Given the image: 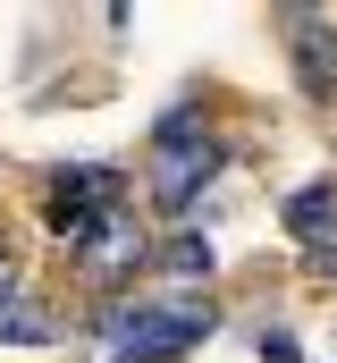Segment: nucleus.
Returning a JSON list of instances; mask_svg holds the SVG:
<instances>
[{"mask_svg":"<svg viewBox=\"0 0 337 363\" xmlns=\"http://www.w3.org/2000/svg\"><path fill=\"white\" fill-rule=\"evenodd\" d=\"M211 330H219V313L194 304V296H177V304H110L101 313L110 363H168V355H185L194 338H211Z\"/></svg>","mask_w":337,"mask_h":363,"instance_id":"nucleus-1","label":"nucleus"},{"mask_svg":"<svg viewBox=\"0 0 337 363\" xmlns=\"http://www.w3.org/2000/svg\"><path fill=\"white\" fill-rule=\"evenodd\" d=\"M42 338H51V313L25 304V296H8L0 304V347H42Z\"/></svg>","mask_w":337,"mask_h":363,"instance_id":"nucleus-8","label":"nucleus"},{"mask_svg":"<svg viewBox=\"0 0 337 363\" xmlns=\"http://www.w3.org/2000/svg\"><path fill=\"white\" fill-rule=\"evenodd\" d=\"M152 262V237H144V220H135V203H118V211H101L93 228L76 237V271L93 287H118V279H135Z\"/></svg>","mask_w":337,"mask_h":363,"instance_id":"nucleus-3","label":"nucleus"},{"mask_svg":"<svg viewBox=\"0 0 337 363\" xmlns=\"http://www.w3.org/2000/svg\"><path fill=\"white\" fill-rule=\"evenodd\" d=\"M101 211H118V169H59L51 178V203H42V220L76 245L84 228L101 220Z\"/></svg>","mask_w":337,"mask_h":363,"instance_id":"nucleus-4","label":"nucleus"},{"mask_svg":"<svg viewBox=\"0 0 337 363\" xmlns=\"http://www.w3.org/2000/svg\"><path fill=\"white\" fill-rule=\"evenodd\" d=\"M312 271H321V279H337V245H321V254H312Z\"/></svg>","mask_w":337,"mask_h":363,"instance_id":"nucleus-10","label":"nucleus"},{"mask_svg":"<svg viewBox=\"0 0 337 363\" xmlns=\"http://www.w3.org/2000/svg\"><path fill=\"white\" fill-rule=\"evenodd\" d=\"M261 363H295V338H287V330H270V338H261Z\"/></svg>","mask_w":337,"mask_h":363,"instance_id":"nucleus-9","label":"nucleus"},{"mask_svg":"<svg viewBox=\"0 0 337 363\" xmlns=\"http://www.w3.org/2000/svg\"><path fill=\"white\" fill-rule=\"evenodd\" d=\"M152 262H161V279H177V287H202V279L219 271L202 237H168V245H161V254H152Z\"/></svg>","mask_w":337,"mask_h":363,"instance_id":"nucleus-7","label":"nucleus"},{"mask_svg":"<svg viewBox=\"0 0 337 363\" xmlns=\"http://www.w3.org/2000/svg\"><path fill=\"white\" fill-rule=\"evenodd\" d=\"M219 161H228V152H219L211 127H185V118L161 127V144H152V203H161V211H194L202 186L219 178Z\"/></svg>","mask_w":337,"mask_h":363,"instance_id":"nucleus-2","label":"nucleus"},{"mask_svg":"<svg viewBox=\"0 0 337 363\" xmlns=\"http://www.w3.org/2000/svg\"><path fill=\"white\" fill-rule=\"evenodd\" d=\"M295 60H304V85L312 93H337V43H329V26L295 17Z\"/></svg>","mask_w":337,"mask_h":363,"instance_id":"nucleus-6","label":"nucleus"},{"mask_svg":"<svg viewBox=\"0 0 337 363\" xmlns=\"http://www.w3.org/2000/svg\"><path fill=\"white\" fill-rule=\"evenodd\" d=\"M287 228H295V237H329L337 228V186L329 178L295 186V194H287Z\"/></svg>","mask_w":337,"mask_h":363,"instance_id":"nucleus-5","label":"nucleus"}]
</instances>
